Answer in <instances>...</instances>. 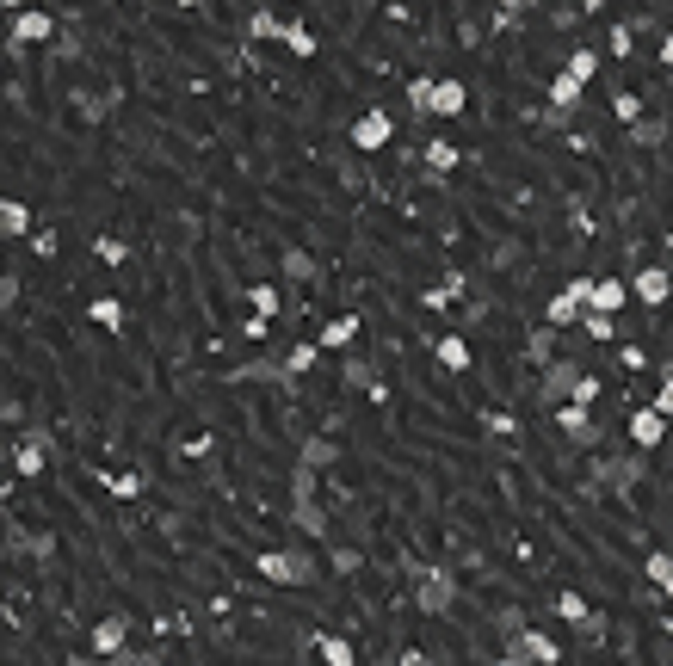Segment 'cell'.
<instances>
[{
	"instance_id": "603a6c76",
	"label": "cell",
	"mask_w": 673,
	"mask_h": 666,
	"mask_svg": "<svg viewBox=\"0 0 673 666\" xmlns=\"http://www.w3.org/2000/svg\"><path fill=\"white\" fill-rule=\"evenodd\" d=\"M667 136H673V124L667 118H649V111L636 124H624V148H643V155H649V148H667Z\"/></svg>"
},
{
	"instance_id": "f907efd6",
	"label": "cell",
	"mask_w": 673,
	"mask_h": 666,
	"mask_svg": "<svg viewBox=\"0 0 673 666\" xmlns=\"http://www.w3.org/2000/svg\"><path fill=\"white\" fill-rule=\"evenodd\" d=\"M266 327H272V315H247L241 321V340H266Z\"/></svg>"
},
{
	"instance_id": "f6af8a7d",
	"label": "cell",
	"mask_w": 673,
	"mask_h": 666,
	"mask_svg": "<svg viewBox=\"0 0 673 666\" xmlns=\"http://www.w3.org/2000/svg\"><path fill=\"white\" fill-rule=\"evenodd\" d=\"M25 253H38V259H56V229H31Z\"/></svg>"
},
{
	"instance_id": "bcb514c9",
	"label": "cell",
	"mask_w": 673,
	"mask_h": 666,
	"mask_svg": "<svg viewBox=\"0 0 673 666\" xmlns=\"http://www.w3.org/2000/svg\"><path fill=\"white\" fill-rule=\"evenodd\" d=\"M155 660H167V648H124L118 654V666H155Z\"/></svg>"
},
{
	"instance_id": "9a60e30c",
	"label": "cell",
	"mask_w": 673,
	"mask_h": 666,
	"mask_svg": "<svg viewBox=\"0 0 673 666\" xmlns=\"http://www.w3.org/2000/svg\"><path fill=\"white\" fill-rule=\"evenodd\" d=\"M630 444H636V451H661V444H667V414H661V407L655 401H643V407H636V414H630Z\"/></svg>"
},
{
	"instance_id": "cb8c5ba5",
	"label": "cell",
	"mask_w": 673,
	"mask_h": 666,
	"mask_svg": "<svg viewBox=\"0 0 673 666\" xmlns=\"http://www.w3.org/2000/svg\"><path fill=\"white\" fill-rule=\"evenodd\" d=\"M464 272H445V284H427V290H420V309H427V315H445L451 303H464Z\"/></svg>"
},
{
	"instance_id": "44dd1931",
	"label": "cell",
	"mask_w": 673,
	"mask_h": 666,
	"mask_svg": "<svg viewBox=\"0 0 673 666\" xmlns=\"http://www.w3.org/2000/svg\"><path fill=\"white\" fill-rule=\"evenodd\" d=\"M285 25H291V19L278 13V7H254L241 31H247V44H285Z\"/></svg>"
},
{
	"instance_id": "5bb4252c",
	"label": "cell",
	"mask_w": 673,
	"mask_h": 666,
	"mask_svg": "<svg viewBox=\"0 0 673 666\" xmlns=\"http://www.w3.org/2000/svg\"><path fill=\"white\" fill-rule=\"evenodd\" d=\"M87 648H93V660H118V654L130 648V617H124V611L99 617V623L87 629Z\"/></svg>"
},
{
	"instance_id": "277c9868",
	"label": "cell",
	"mask_w": 673,
	"mask_h": 666,
	"mask_svg": "<svg viewBox=\"0 0 673 666\" xmlns=\"http://www.w3.org/2000/svg\"><path fill=\"white\" fill-rule=\"evenodd\" d=\"M649 481V451H606V457H593V488H606V494H636Z\"/></svg>"
},
{
	"instance_id": "836d02e7",
	"label": "cell",
	"mask_w": 673,
	"mask_h": 666,
	"mask_svg": "<svg viewBox=\"0 0 673 666\" xmlns=\"http://www.w3.org/2000/svg\"><path fill=\"white\" fill-rule=\"evenodd\" d=\"M569 636H575V642H587V648H599V642L612 636V617H606V611H587L581 623H569Z\"/></svg>"
},
{
	"instance_id": "5b68a950",
	"label": "cell",
	"mask_w": 673,
	"mask_h": 666,
	"mask_svg": "<svg viewBox=\"0 0 673 666\" xmlns=\"http://www.w3.org/2000/svg\"><path fill=\"white\" fill-rule=\"evenodd\" d=\"M62 451L56 444V432L50 426H19L13 438H7V463H13V475L19 481H38L44 469H50V457Z\"/></svg>"
},
{
	"instance_id": "680465c9",
	"label": "cell",
	"mask_w": 673,
	"mask_h": 666,
	"mask_svg": "<svg viewBox=\"0 0 673 666\" xmlns=\"http://www.w3.org/2000/svg\"><path fill=\"white\" fill-rule=\"evenodd\" d=\"M0 7H7V13H25V7H19V0H0Z\"/></svg>"
},
{
	"instance_id": "ba28073f",
	"label": "cell",
	"mask_w": 673,
	"mask_h": 666,
	"mask_svg": "<svg viewBox=\"0 0 673 666\" xmlns=\"http://www.w3.org/2000/svg\"><path fill=\"white\" fill-rule=\"evenodd\" d=\"M62 37V19L44 13V7H25V13H7V50H31V44H56Z\"/></svg>"
},
{
	"instance_id": "52a82bcc",
	"label": "cell",
	"mask_w": 673,
	"mask_h": 666,
	"mask_svg": "<svg viewBox=\"0 0 673 666\" xmlns=\"http://www.w3.org/2000/svg\"><path fill=\"white\" fill-rule=\"evenodd\" d=\"M223 383H260V389H278L285 401H297L303 395V377L285 364V358H247V364H235Z\"/></svg>"
},
{
	"instance_id": "d590c367",
	"label": "cell",
	"mask_w": 673,
	"mask_h": 666,
	"mask_svg": "<svg viewBox=\"0 0 673 666\" xmlns=\"http://www.w3.org/2000/svg\"><path fill=\"white\" fill-rule=\"evenodd\" d=\"M241 296H247V309H254V315H278V309H285V290H278V284H247Z\"/></svg>"
},
{
	"instance_id": "ee69618b",
	"label": "cell",
	"mask_w": 673,
	"mask_h": 666,
	"mask_svg": "<svg viewBox=\"0 0 673 666\" xmlns=\"http://www.w3.org/2000/svg\"><path fill=\"white\" fill-rule=\"evenodd\" d=\"M56 50H62V56H87V50H81V19H68V25H62Z\"/></svg>"
},
{
	"instance_id": "f1b7e54d",
	"label": "cell",
	"mask_w": 673,
	"mask_h": 666,
	"mask_svg": "<svg viewBox=\"0 0 673 666\" xmlns=\"http://www.w3.org/2000/svg\"><path fill=\"white\" fill-rule=\"evenodd\" d=\"M464 105H470V87L464 81H439L433 87V118H464Z\"/></svg>"
},
{
	"instance_id": "9f6ffc18",
	"label": "cell",
	"mask_w": 673,
	"mask_h": 666,
	"mask_svg": "<svg viewBox=\"0 0 673 666\" xmlns=\"http://www.w3.org/2000/svg\"><path fill=\"white\" fill-rule=\"evenodd\" d=\"M575 7H581V13H606V7H612V0H575Z\"/></svg>"
},
{
	"instance_id": "f546056e",
	"label": "cell",
	"mask_w": 673,
	"mask_h": 666,
	"mask_svg": "<svg viewBox=\"0 0 673 666\" xmlns=\"http://www.w3.org/2000/svg\"><path fill=\"white\" fill-rule=\"evenodd\" d=\"M562 68H569L575 81H593V74L606 68V50H599V44H575L569 56H562Z\"/></svg>"
},
{
	"instance_id": "7bdbcfd3",
	"label": "cell",
	"mask_w": 673,
	"mask_h": 666,
	"mask_svg": "<svg viewBox=\"0 0 673 666\" xmlns=\"http://www.w3.org/2000/svg\"><path fill=\"white\" fill-rule=\"evenodd\" d=\"M112 494L118 500H136V494H143V469H118L112 475Z\"/></svg>"
},
{
	"instance_id": "816d5d0a",
	"label": "cell",
	"mask_w": 673,
	"mask_h": 666,
	"mask_svg": "<svg viewBox=\"0 0 673 666\" xmlns=\"http://www.w3.org/2000/svg\"><path fill=\"white\" fill-rule=\"evenodd\" d=\"M0 309H7V315L19 309V272H7V284H0Z\"/></svg>"
},
{
	"instance_id": "7402d4cb",
	"label": "cell",
	"mask_w": 673,
	"mask_h": 666,
	"mask_svg": "<svg viewBox=\"0 0 673 666\" xmlns=\"http://www.w3.org/2000/svg\"><path fill=\"white\" fill-rule=\"evenodd\" d=\"M433 358H439V370H451V377H464V370L476 364V352H470L464 333H439V340H433Z\"/></svg>"
},
{
	"instance_id": "8d00e7d4",
	"label": "cell",
	"mask_w": 673,
	"mask_h": 666,
	"mask_svg": "<svg viewBox=\"0 0 673 666\" xmlns=\"http://www.w3.org/2000/svg\"><path fill=\"white\" fill-rule=\"evenodd\" d=\"M482 426H488V438H507V444H525V432H519V420L507 414V407H488V414H482Z\"/></svg>"
},
{
	"instance_id": "8992f818",
	"label": "cell",
	"mask_w": 673,
	"mask_h": 666,
	"mask_svg": "<svg viewBox=\"0 0 673 666\" xmlns=\"http://www.w3.org/2000/svg\"><path fill=\"white\" fill-rule=\"evenodd\" d=\"M501 660H507V666H562V642L550 636V629H531V623H519V629H507V648H501Z\"/></svg>"
},
{
	"instance_id": "4fadbf2b",
	"label": "cell",
	"mask_w": 673,
	"mask_h": 666,
	"mask_svg": "<svg viewBox=\"0 0 673 666\" xmlns=\"http://www.w3.org/2000/svg\"><path fill=\"white\" fill-rule=\"evenodd\" d=\"M581 93H587V81H575L569 68H556V81H550V105H544V124H569L575 111H581Z\"/></svg>"
},
{
	"instance_id": "f35d334b",
	"label": "cell",
	"mask_w": 673,
	"mask_h": 666,
	"mask_svg": "<svg viewBox=\"0 0 673 666\" xmlns=\"http://www.w3.org/2000/svg\"><path fill=\"white\" fill-rule=\"evenodd\" d=\"M550 611H556L562 623H581L593 605H587V592H550Z\"/></svg>"
},
{
	"instance_id": "d6986e66",
	"label": "cell",
	"mask_w": 673,
	"mask_h": 666,
	"mask_svg": "<svg viewBox=\"0 0 673 666\" xmlns=\"http://www.w3.org/2000/svg\"><path fill=\"white\" fill-rule=\"evenodd\" d=\"M315 340H322L328 352H352V346H359L365 340V315H334V321H322V333H315Z\"/></svg>"
},
{
	"instance_id": "b9f144b4",
	"label": "cell",
	"mask_w": 673,
	"mask_h": 666,
	"mask_svg": "<svg viewBox=\"0 0 673 666\" xmlns=\"http://www.w3.org/2000/svg\"><path fill=\"white\" fill-rule=\"evenodd\" d=\"M630 37H636V25H630V19H618V25H612V37H606L612 62H624V56H630Z\"/></svg>"
},
{
	"instance_id": "7a4b0ae2",
	"label": "cell",
	"mask_w": 673,
	"mask_h": 666,
	"mask_svg": "<svg viewBox=\"0 0 673 666\" xmlns=\"http://www.w3.org/2000/svg\"><path fill=\"white\" fill-rule=\"evenodd\" d=\"M408 586H414L408 599L420 617H451L457 599H464V586H457V574L445 562H408Z\"/></svg>"
},
{
	"instance_id": "11a10c76",
	"label": "cell",
	"mask_w": 673,
	"mask_h": 666,
	"mask_svg": "<svg viewBox=\"0 0 673 666\" xmlns=\"http://www.w3.org/2000/svg\"><path fill=\"white\" fill-rule=\"evenodd\" d=\"M525 7H531V0H494V13H513V19H519Z\"/></svg>"
},
{
	"instance_id": "7c38bea8",
	"label": "cell",
	"mask_w": 673,
	"mask_h": 666,
	"mask_svg": "<svg viewBox=\"0 0 673 666\" xmlns=\"http://www.w3.org/2000/svg\"><path fill=\"white\" fill-rule=\"evenodd\" d=\"M464 167V148H457L451 136H433V142H420V173H427V185H439L445 192V179Z\"/></svg>"
},
{
	"instance_id": "e0dca14e",
	"label": "cell",
	"mask_w": 673,
	"mask_h": 666,
	"mask_svg": "<svg viewBox=\"0 0 673 666\" xmlns=\"http://www.w3.org/2000/svg\"><path fill=\"white\" fill-rule=\"evenodd\" d=\"M278 278H285V284H315V278H322V259H315L309 247H297V241H285V247H278Z\"/></svg>"
},
{
	"instance_id": "484cf974",
	"label": "cell",
	"mask_w": 673,
	"mask_h": 666,
	"mask_svg": "<svg viewBox=\"0 0 673 666\" xmlns=\"http://www.w3.org/2000/svg\"><path fill=\"white\" fill-rule=\"evenodd\" d=\"M68 105H75V118H81V124H105V118L118 111V99H112V93H93V87H75V93H68Z\"/></svg>"
},
{
	"instance_id": "3957f363",
	"label": "cell",
	"mask_w": 673,
	"mask_h": 666,
	"mask_svg": "<svg viewBox=\"0 0 673 666\" xmlns=\"http://www.w3.org/2000/svg\"><path fill=\"white\" fill-rule=\"evenodd\" d=\"M254 568H260L266 586H315V580H322V562H315L309 537L303 543H285V549H260Z\"/></svg>"
},
{
	"instance_id": "d4e9b609",
	"label": "cell",
	"mask_w": 673,
	"mask_h": 666,
	"mask_svg": "<svg viewBox=\"0 0 673 666\" xmlns=\"http://www.w3.org/2000/svg\"><path fill=\"white\" fill-rule=\"evenodd\" d=\"M624 303H636V296H630V278H593L587 309H599V315H618Z\"/></svg>"
},
{
	"instance_id": "ffe728a7",
	"label": "cell",
	"mask_w": 673,
	"mask_h": 666,
	"mask_svg": "<svg viewBox=\"0 0 673 666\" xmlns=\"http://www.w3.org/2000/svg\"><path fill=\"white\" fill-rule=\"evenodd\" d=\"M0 241L7 247L31 241V198H0Z\"/></svg>"
},
{
	"instance_id": "1f68e13d",
	"label": "cell",
	"mask_w": 673,
	"mask_h": 666,
	"mask_svg": "<svg viewBox=\"0 0 673 666\" xmlns=\"http://www.w3.org/2000/svg\"><path fill=\"white\" fill-rule=\"evenodd\" d=\"M87 321H93V327H112V333H118V327L130 321L124 296H93V303H87Z\"/></svg>"
},
{
	"instance_id": "db71d44e",
	"label": "cell",
	"mask_w": 673,
	"mask_h": 666,
	"mask_svg": "<svg viewBox=\"0 0 673 666\" xmlns=\"http://www.w3.org/2000/svg\"><path fill=\"white\" fill-rule=\"evenodd\" d=\"M655 56H661V68H673V31H661V44H655Z\"/></svg>"
},
{
	"instance_id": "30bf717a",
	"label": "cell",
	"mask_w": 673,
	"mask_h": 666,
	"mask_svg": "<svg viewBox=\"0 0 673 666\" xmlns=\"http://www.w3.org/2000/svg\"><path fill=\"white\" fill-rule=\"evenodd\" d=\"M550 426H556V438H569L575 451H593V444H599V420H593L587 401H556L550 407Z\"/></svg>"
},
{
	"instance_id": "74e56055",
	"label": "cell",
	"mask_w": 673,
	"mask_h": 666,
	"mask_svg": "<svg viewBox=\"0 0 673 666\" xmlns=\"http://www.w3.org/2000/svg\"><path fill=\"white\" fill-rule=\"evenodd\" d=\"M322 352H328V346H322V340H297V346H291V352H285V364H291V370H297V377H309V370H315V364H322Z\"/></svg>"
},
{
	"instance_id": "8fae6325",
	"label": "cell",
	"mask_w": 673,
	"mask_h": 666,
	"mask_svg": "<svg viewBox=\"0 0 673 666\" xmlns=\"http://www.w3.org/2000/svg\"><path fill=\"white\" fill-rule=\"evenodd\" d=\"M389 142H396V118H389L383 105H365L359 118H352V148H359V155H383Z\"/></svg>"
},
{
	"instance_id": "4316f807",
	"label": "cell",
	"mask_w": 673,
	"mask_h": 666,
	"mask_svg": "<svg viewBox=\"0 0 673 666\" xmlns=\"http://www.w3.org/2000/svg\"><path fill=\"white\" fill-rule=\"evenodd\" d=\"M550 358H562V327H550V321H544V327H531V333H525V364H538V370H544Z\"/></svg>"
},
{
	"instance_id": "83f0119b",
	"label": "cell",
	"mask_w": 673,
	"mask_h": 666,
	"mask_svg": "<svg viewBox=\"0 0 673 666\" xmlns=\"http://www.w3.org/2000/svg\"><path fill=\"white\" fill-rule=\"evenodd\" d=\"M643 580L661 592V605H673V549H649L643 555Z\"/></svg>"
},
{
	"instance_id": "6da1fadb",
	"label": "cell",
	"mask_w": 673,
	"mask_h": 666,
	"mask_svg": "<svg viewBox=\"0 0 673 666\" xmlns=\"http://www.w3.org/2000/svg\"><path fill=\"white\" fill-rule=\"evenodd\" d=\"M315 475H322V469L291 463V500H285V518H291V531H297V537L328 543L334 518H328V506H322V488H315Z\"/></svg>"
},
{
	"instance_id": "d6a6232c",
	"label": "cell",
	"mask_w": 673,
	"mask_h": 666,
	"mask_svg": "<svg viewBox=\"0 0 673 666\" xmlns=\"http://www.w3.org/2000/svg\"><path fill=\"white\" fill-rule=\"evenodd\" d=\"M285 50L309 62L315 50H322V37H315V25H309V19H297V13H291V25H285Z\"/></svg>"
},
{
	"instance_id": "e575fe53",
	"label": "cell",
	"mask_w": 673,
	"mask_h": 666,
	"mask_svg": "<svg viewBox=\"0 0 673 666\" xmlns=\"http://www.w3.org/2000/svg\"><path fill=\"white\" fill-rule=\"evenodd\" d=\"M433 87H439V74H414L408 81V111L414 118H433Z\"/></svg>"
},
{
	"instance_id": "ac0fdd59",
	"label": "cell",
	"mask_w": 673,
	"mask_h": 666,
	"mask_svg": "<svg viewBox=\"0 0 673 666\" xmlns=\"http://www.w3.org/2000/svg\"><path fill=\"white\" fill-rule=\"evenodd\" d=\"M340 377H346V389H365L371 401H389V395H383V377H377V358H371V352H346Z\"/></svg>"
},
{
	"instance_id": "681fc988",
	"label": "cell",
	"mask_w": 673,
	"mask_h": 666,
	"mask_svg": "<svg viewBox=\"0 0 673 666\" xmlns=\"http://www.w3.org/2000/svg\"><path fill=\"white\" fill-rule=\"evenodd\" d=\"M599 395H606V383H599V377H593V370H587V377H581V389H575L569 401H587V407H593Z\"/></svg>"
},
{
	"instance_id": "9c48e42d",
	"label": "cell",
	"mask_w": 673,
	"mask_h": 666,
	"mask_svg": "<svg viewBox=\"0 0 673 666\" xmlns=\"http://www.w3.org/2000/svg\"><path fill=\"white\" fill-rule=\"evenodd\" d=\"M581 377H587V364L581 358H550L544 370H538V407H556V401H569L575 389H581Z\"/></svg>"
},
{
	"instance_id": "7dc6e473",
	"label": "cell",
	"mask_w": 673,
	"mask_h": 666,
	"mask_svg": "<svg viewBox=\"0 0 673 666\" xmlns=\"http://www.w3.org/2000/svg\"><path fill=\"white\" fill-rule=\"evenodd\" d=\"M649 401H655V407H661V414H667V420H673V364H667V370H661V389H655V395H649Z\"/></svg>"
},
{
	"instance_id": "ab89813d",
	"label": "cell",
	"mask_w": 673,
	"mask_h": 666,
	"mask_svg": "<svg viewBox=\"0 0 673 666\" xmlns=\"http://www.w3.org/2000/svg\"><path fill=\"white\" fill-rule=\"evenodd\" d=\"M315 654H322L328 666H352V660H359V648H352L346 636H315Z\"/></svg>"
},
{
	"instance_id": "6f0895ef",
	"label": "cell",
	"mask_w": 673,
	"mask_h": 666,
	"mask_svg": "<svg viewBox=\"0 0 673 666\" xmlns=\"http://www.w3.org/2000/svg\"><path fill=\"white\" fill-rule=\"evenodd\" d=\"M173 7H180V13H198V7H204V0H173Z\"/></svg>"
},
{
	"instance_id": "60d3db41",
	"label": "cell",
	"mask_w": 673,
	"mask_h": 666,
	"mask_svg": "<svg viewBox=\"0 0 673 666\" xmlns=\"http://www.w3.org/2000/svg\"><path fill=\"white\" fill-rule=\"evenodd\" d=\"M612 118H618V124H636V118H643V93H630V87L612 93Z\"/></svg>"
},
{
	"instance_id": "f5cc1de1",
	"label": "cell",
	"mask_w": 673,
	"mask_h": 666,
	"mask_svg": "<svg viewBox=\"0 0 673 666\" xmlns=\"http://www.w3.org/2000/svg\"><path fill=\"white\" fill-rule=\"evenodd\" d=\"M352 155H359V148H352ZM352 155L340 161V179H346V185H365V167H359V161H352Z\"/></svg>"
},
{
	"instance_id": "4dcf8cb0",
	"label": "cell",
	"mask_w": 673,
	"mask_h": 666,
	"mask_svg": "<svg viewBox=\"0 0 673 666\" xmlns=\"http://www.w3.org/2000/svg\"><path fill=\"white\" fill-rule=\"evenodd\" d=\"M346 457V444H334V438H303V451H297V463H309V469H334Z\"/></svg>"
},
{
	"instance_id": "c3c4849f",
	"label": "cell",
	"mask_w": 673,
	"mask_h": 666,
	"mask_svg": "<svg viewBox=\"0 0 673 666\" xmlns=\"http://www.w3.org/2000/svg\"><path fill=\"white\" fill-rule=\"evenodd\" d=\"M0 420H7V432H19V426H25V401L7 395V401H0Z\"/></svg>"
},
{
	"instance_id": "2e32d148",
	"label": "cell",
	"mask_w": 673,
	"mask_h": 666,
	"mask_svg": "<svg viewBox=\"0 0 673 666\" xmlns=\"http://www.w3.org/2000/svg\"><path fill=\"white\" fill-rule=\"evenodd\" d=\"M630 296H636L643 309H667V303H673V272H667V266H643V272L630 278Z\"/></svg>"
}]
</instances>
